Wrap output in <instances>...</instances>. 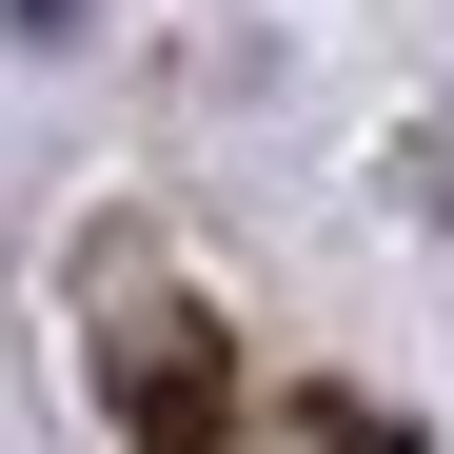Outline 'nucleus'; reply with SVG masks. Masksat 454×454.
<instances>
[{
    "instance_id": "obj_2",
    "label": "nucleus",
    "mask_w": 454,
    "mask_h": 454,
    "mask_svg": "<svg viewBox=\"0 0 454 454\" xmlns=\"http://www.w3.org/2000/svg\"><path fill=\"white\" fill-rule=\"evenodd\" d=\"M0 20H20V40H80V20H99V0H0Z\"/></svg>"
},
{
    "instance_id": "obj_1",
    "label": "nucleus",
    "mask_w": 454,
    "mask_h": 454,
    "mask_svg": "<svg viewBox=\"0 0 454 454\" xmlns=\"http://www.w3.org/2000/svg\"><path fill=\"white\" fill-rule=\"evenodd\" d=\"M99 356H119L138 454H217V336H198V296H119V317H99Z\"/></svg>"
}]
</instances>
